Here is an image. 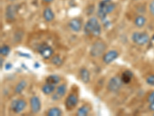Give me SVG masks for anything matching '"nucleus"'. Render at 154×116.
I'll use <instances>...</instances> for the list:
<instances>
[{
	"label": "nucleus",
	"instance_id": "f257e3e1",
	"mask_svg": "<svg viewBox=\"0 0 154 116\" xmlns=\"http://www.w3.org/2000/svg\"><path fill=\"white\" fill-rule=\"evenodd\" d=\"M83 31L86 36L92 35L95 37H99L102 33V27L97 18H89L85 24Z\"/></svg>",
	"mask_w": 154,
	"mask_h": 116
},
{
	"label": "nucleus",
	"instance_id": "f03ea898",
	"mask_svg": "<svg viewBox=\"0 0 154 116\" xmlns=\"http://www.w3.org/2000/svg\"><path fill=\"white\" fill-rule=\"evenodd\" d=\"M116 8V4L112 0H103L99 4L97 15L103 21L106 19L107 15L110 14L114 11Z\"/></svg>",
	"mask_w": 154,
	"mask_h": 116
},
{
	"label": "nucleus",
	"instance_id": "7ed1b4c3",
	"mask_svg": "<svg viewBox=\"0 0 154 116\" xmlns=\"http://www.w3.org/2000/svg\"><path fill=\"white\" fill-rule=\"evenodd\" d=\"M106 44L102 40L96 41L89 50V54L93 57H99L103 55L106 50Z\"/></svg>",
	"mask_w": 154,
	"mask_h": 116
},
{
	"label": "nucleus",
	"instance_id": "20e7f679",
	"mask_svg": "<svg viewBox=\"0 0 154 116\" xmlns=\"http://www.w3.org/2000/svg\"><path fill=\"white\" fill-rule=\"evenodd\" d=\"M132 41L139 46L146 45L149 40V35L142 32H134L131 37Z\"/></svg>",
	"mask_w": 154,
	"mask_h": 116
},
{
	"label": "nucleus",
	"instance_id": "39448f33",
	"mask_svg": "<svg viewBox=\"0 0 154 116\" xmlns=\"http://www.w3.org/2000/svg\"><path fill=\"white\" fill-rule=\"evenodd\" d=\"M123 84V83L121 80V77H119V76H114V77H111L110 80L109 81L108 85H107V89L110 92L116 93L120 90Z\"/></svg>",
	"mask_w": 154,
	"mask_h": 116
},
{
	"label": "nucleus",
	"instance_id": "423d86ee",
	"mask_svg": "<svg viewBox=\"0 0 154 116\" xmlns=\"http://www.w3.org/2000/svg\"><path fill=\"white\" fill-rule=\"evenodd\" d=\"M26 107V102L24 99H15L11 103V110L16 114H19Z\"/></svg>",
	"mask_w": 154,
	"mask_h": 116
},
{
	"label": "nucleus",
	"instance_id": "0eeeda50",
	"mask_svg": "<svg viewBox=\"0 0 154 116\" xmlns=\"http://www.w3.org/2000/svg\"><path fill=\"white\" fill-rule=\"evenodd\" d=\"M38 53L44 58V59H49L53 54V50L47 44H40L38 47Z\"/></svg>",
	"mask_w": 154,
	"mask_h": 116
},
{
	"label": "nucleus",
	"instance_id": "6e6552de",
	"mask_svg": "<svg viewBox=\"0 0 154 116\" xmlns=\"http://www.w3.org/2000/svg\"><path fill=\"white\" fill-rule=\"evenodd\" d=\"M78 97L75 94H69L65 101V107L67 111H71L78 104Z\"/></svg>",
	"mask_w": 154,
	"mask_h": 116
},
{
	"label": "nucleus",
	"instance_id": "1a4fd4ad",
	"mask_svg": "<svg viewBox=\"0 0 154 116\" xmlns=\"http://www.w3.org/2000/svg\"><path fill=\"white\" fill-rule=\"evenodd\" d=\"M18 9H19V7H18L17 5L12 4V5H8L7 7H6L5 12V19H7L8 21H12V20H14L15 18H16V12H17Z\"/></svg>",
	"mask_w": 154,
	"mask_h": 116
},
{
	"label": "nucleus",
	"instance_id": "9d476101",
	"mask_svg": "<svg viewBox=\"0 0 154 116\" xmlns=\"http://www.w3.org/2000/svg\"><path fill=\"white\" fill-rule=\"evenodd\" d=\"M67 91V87L66 84H62V85H59L57 88H56V91L54 92V94L52 96V100L53 101H58L61 99L64 95H66Z\"/></svg>",
	"mask_w": 154,
	"mask_h": 116
},
{
	"label": "nucleus",
	"instance_id": "9b49d317",
	"mask_svg": "<svg viewBox=\"0 0 154 116\" xmlns=\"http://www.w3.org/2000/svg\"><path fill=\"white\" fill-rule=\"evenodd\" d=\"M119 56V52L116 50H111L104 53L103 56V61L106 63V64H109L113 62L116 58Z\"/></svg>",
	"mask_w": 154,
	"mask_h": 116
},
{
	"label": "nucleus",
	"instance_id": "f8f14e48",
	"mask_svg": "<svg viewBox=\"0 0 154 116\" xmlns=\"http://www.w3.org/2000/svg\"><path fill=\"white\" fill-rule=\"evenodd\" d=\"M30 103V108H31V111L33 114H37L41 110V101L38 98V97L37 96H32L30 98L29 101Z\"/></svg>",
	"mask_w": 154,
	"mask_h": 116
},
{
	"label": "nucleus",
	"instance_id": "ddd939ff",
	"mask_svg": "<svg viewBox=\"0 0 154 116\" xmlns=\"http://www.w3.org/2000/svg\"><path fill=\"white\" fill-rule=\"evenodd\" d=\"M69 28L71 29L72 31L75 32V33H78V32H79L82 30V22L78 18H73L69 23Z\"/></svg>",
	"mask_w": 154,
	"mask_h": 116
},
{
	"label": "nucleus",
	"instance_id": "4468645a",
	"mask_svg": "<svg viewBox=\"0 0 154 116\" xmlns=\"http://www.w3.org/2000/svg\"><path fill=\"white\" fill-rule=\"evenodd\" d=\"M79 77L81 81L85 84H88L90 81V73L89 70L85 67H82L79 70Z\"/></svg>",
	"mask_w": 154,
	"mask_h": 116
},
{
	"label": "nucleus",
	"instance_id": "2eb2a0df",
	"mask_svg": "<svg viewBox=\"0 0 154 116\" xmlns=\"http://www.w3.org/2000/svg\"><path fill=\"white\" fill-rule=\"evenodd\" d=\"M120 77L123 84L127 85V84H129V83L132 81V79H133V72L130 71V70H125L124 72L122 74Z\"/></svg>",
	"mask_w": 154,
	"mask_h": 116
},
{
	"label": "nucleus",
	"instance_id": "dca6fc26",
	"mask_svg": "<svg viewBox=\"0 0 154 116\" xmlns=\"http://www.w3.org/2000/svg\"><path fill=\"white\" fill-rule=\"evenodd\" d=\"M43 18L46 22L53 21L55 18L54 12H53V11L50 8H46L43 11Z\"/></svg>",
	"mask_w": 154,
	"mask_h": 116
},
{
	"label": "nucleus",
	"instance_id": "f3484780",
	"mask_svg": "<svg viewBox=\"0 0 154 116\" xmlns=\"http://www.w3.org/2000/svg\"><path fill=\"white\" fill-rule=\"evenodd\" d=\"M56 91V85H51V84H48L46 83V85H44L42 87V92L44 95H49L53 94V92Z\"/></svg>",
	"mask_w": 154,
	"mask_h": 116
},
{
	"label": "nucleus",
	"instance_id": "a211bd4d",
	"mask_svg": "<svg viewBox=\"0 0 154 116\" xmlns=\"http://www.w3.org/2000/svg\"><path fill=\"white\" fill-rule=\"evenodd\" d=\"M60 81H61L60 77L58 75H56V74L49 75L46 78V83H48V84H51V85H54L60 84Z\"/></svg>",
	"mask_w": 154,
	"mask_h": 116
},
{
	"label": "nucleus",
	"instance_id": "6ab92c4d",
	"mask_svg": "<svg viewBox=\"0 0 154 116\" xmlns=\"http://www.w3.org/2000/svg\"><path fill=\"white\" fill-rule=\"evenodd\" d=\"M89 111H90V107L89 105H83L78 109L76 114L78 116H86Z\"/></svg>",
	"mask_w": 154,
	"mask_h": 116
},
{
	"label": "nucleus",
	"instance_id": "aec40b11",
	"mask_svg": "<svg viewBox=\"0 0 154 116\" xmlns=\"http://www.w3.org/2000/svg\"><path fill=\"white\" fill-rule=\"evenodd\" d=\"M27 85V82L25 80H22L17 84V85L15 88V92L16 94H21L23 92V90L26 88Z\"/></svg>",
	"mask_w": 154,
	"mask_h": 116
},
{
	"label": "nucleus",
	"instance_id": "412c9836",
	"mask_svg": "<svg viewBox=\"0 0 154 116\" xmlns=\"http://www.w3.org/2000/svg\"><path fill=\"white\" fill-rule=\"evenodd\" d=\"M146 19L143 16H138L134 19V24L139 28L143 27L146 24Z\"/></svg>",
	"mask_w": 154,
	"mask_h": 116
},
{
	"label": "nucleus",
	"instance_id": "4be33fe9",
	"mask_svg": "<svg viewBox=\"0 0 154 116\" xmlns=\"http://www.w3.org/2000/svg\"><path fill=\"white\" fill-rule=\"evenodd\" d=\"M63 112H62L61 109L57 107H53L49 109L47 112L48 116H61Z\"/></svg>",
	"mask_w": 154,
	"mask_h": 116
},
{
	"label": "nucleus",
	"instance_id": "5701e85b",
	"mask_svg": "<svg viewBox=\"0 0 154 116\" xmlns=\"http://www.w3.org/2000/svg\"><path fill=\"white\" fill-rule=\"evenodd\" d=\"M11 49L8 45H3L0 48V54L2 56H6L10 53Z\"/></svg>",
	"mask_w": 154,
	"mask_h": 116
},
{
	"label": "nucleus",
	"instance_id": "b1692460",
	"mask_svg": "<svg viewBox=\"0 0 154 116\" xmlns=\"http://www.w3.org/2000/svg\"><path fill=\"white\" fill-rule=\"evenodd\" d=\"M52 63L54 64L55 66H60L63 64V59L60 57V56L59 55H56V56H53V58H52V60H51Z\"/></svg>",
	"mask_w": 154,
	"mask_h": 116
},
{
	"label": "nucleus",
	"instance_id": "393cba45",
	"mask_svg": "<svg viewBox=\"0 0 154 116\" xmlns=\"http://www.w3.org/2000/svg\"><path fill=\"white\" fill-rule=\"evenodd\" d=\"M146 83L150 86H154V74L150 75L146 78Z\"/></svg>",
	"mask_w": 154,
	"mask_h": 116
},
{
	"label": "nucleus",
	"instance_id": "a878e982",
	"mask_svg": "<svg viewBox=\"0 0 154 116\" xmlns=\"http://www.w3.org/2000/svg\"><path fill=\"white\" fill-rule=\"evenodd\" d=\"M149 12H150L151 14L154 16V0H152V2L149 3Z\"/></svg>",
	"mask_w": 154,
	"mask_h": 116
},
{
	"label": "nucleus",
	"instance_id": "bb28decb",
	"mask_svg": "<svg viewBox=\"0 0 154 116\" xmlns=\"http://www.w3.org/2000/svg\"><path fill=\"white\" fill-rule=\"evenodd\" d=\"M148 102L149 103H152V102H154V91L149 95L148 97V99H147Z\"/></svg>",
	"mask_w": 154,
	"mask_h": 116
},
{
	"label": "nucleus",
	"instance_id": "cd10ccee",
	"mask_svg": "<svg viewBox=\"0 0 154 116\" xmlns=\"http://www.w3.org/2000/svg\"><path fill=\"white\" fill-rule=\"evenodd\" d=\"M149 110L152 111H154V102H152V103H149Z\"/></svg>",
	"mask_w": 154,
	"mask_h": 116
},
{
	"label": "nucleus",
	"instance_id": "c85d7f7f",
	"mask_svg": "<svg viewBox=\"0 0 154 116\" xmlns=\"http://www.w3.org/2000/svg\"><path fill=\"white\" fill-rule=\"evenodd\" d=\"M42 1L44 2H46V3H50V2H52L54 0H42Z\"/></svg>",
	"mask_w": 154,
	"mask_h": 116
},
{
	"label": "nucleus",
	"instance_id": "c756f323",
	"mask_svg": "<svg viewBox=\"0 0 154 116\" xmlns=\"http://www.w3.org/2000/svg\"><path fill=\"white\" fill-rule=\"evenodd\" d=\"M3 63H4L3 58L1 57V64H0V66H1V68H2V67H3Z\"/></svg>",
	"mask_w": 154,
	"mask_h": 116
},
{
	"label": "nucleus",
	"instance_id": "7c9ffc66",
	"mask_svg": "<svg viewBox=\"0 0 154 116\" xmlns=\"http://www.w3.org/2000/svg\"><path fill=\"white\" fill-rule=\"evenodd\" d=\"M9 1H11V2H13V1H15V0H9Z\"/></svg>",
	"mask_w": 154,
	"mask_h": 116
},
{
	"label": "nucleus",
	"instance_id": "2f4dec72",
	"mask_svg": "<svg viewBox=\"0 0 154 116\" xmlns=\"http://www.w3.org/2000/svg\"><path fill=\"white\" fill-rule=\"evenodd\" d=\"M152 40H154V35L152 36Z\"/></svg>",
	"mask_w": 154,
	"mask_h": 116
},
{
	"label": "nucleus",
	"instance_id": "473e14b6",
	"mask_svg": "<svg viewBox=\"0 0 154 116\" xmlns=\"http://www.w3.org/2000/svg\"><path fill=\"white\" fill-rule=\"evenodd\" d=\"M153 115H154V114H153Z\"/></svg>",
	"mask_w": 154,
	"mask_h": 116
}]
</instances>
